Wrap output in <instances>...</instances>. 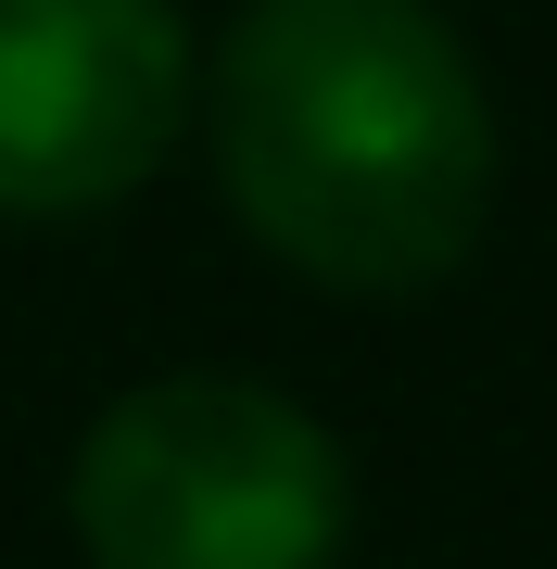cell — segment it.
I'll return each instance as SVG.
<instances>
[{
    "label": "cell",
    "instance_id": "6da1fadb",
    "mask_svg": "<svg viewBox=\"0 0 557 569\" xmlns=\"http://www.w3.org/2000/svg\"><path fill=\"white\" fill-rule=\"evenodd\" d=\"M216 178L291 279L392 305L495 216V102L431 0H241L216 39Z\"/></svg>",
    "mask_w": 557,
    "mask_h": 569
},
{
    "label": "cell",
    "instance_id": "7a4b0ae2",
    "mask_svg": "<svg viewBox=\"0 0 557 569\" xmlns=\"http://www.w3.org/2000/svg\"><path fill=\"white\" fill-rule=\"evenodd\" d=\"M63 519L89 569H330L355 468L330 418L241 367H178L89 418L63 468Z\"/></svg>",
    "mask_w": 557,
    "mask_h": 569
},
{
    "label": "cell",
    "instance_id": "3957f363",
    "mask_svg": "<svg viewBox=\"0 0 557 569\" xmlns=\"http://www.w3.org/2000/svg\"><path fill=\"white\" fill-rule=\"evenodd\" d=\"M203 51L178 0H0V216H102L190 140Z\"/></svg>",
    "mask_w": 557,
    "mask_h": 569
}]
</instances>
